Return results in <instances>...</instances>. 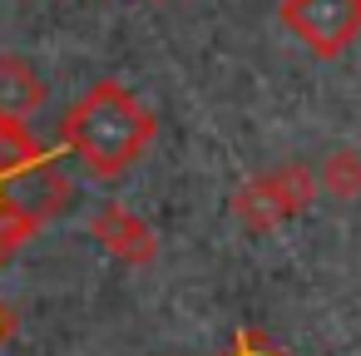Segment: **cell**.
Wrapping results in <instances>:
<instances>
[{
	"instance_id": "cell-7",
	"label": "cell",
	"mask_w": 361,
	"mask_h": 356,
	"mask_svg": "<svg viewBox=\"0 0 361 356\" xmlns=\"http://www.w3.org/2000/svg\"><path fill=\"white\" fill-rule=\"evenodd\" d=\"M11 331H16V312H11L6 302H0V341H6Z\"/></svg>"
},
{
	"instance_id": "cell-1",
	"label": "cell",
	"mask_w": 361,
	"mask_h": 356,
	"mask_svg": "<svg viewBox=\"0 0 361 356\" xmlns=\"http://www.w3.org/2000/svg\"><path fill=\"white\" fill-rule=\"evenodd\" d=\"M75 193L65 154L45 149L25 119L0 114V262H11L16 247L50 218L65 208V198Z\"/></svg>"
},
{
	"instance_id": "cell-5",
	"label": "cell",
	"mask_w": 361,
	"mask_h": 356,
	"mask_svg": "<svg viewBox=\"0 0 361 356\" xmlns=\"http://www.w3.org/2000/svg\"><path fill=\"white\" fill-rule=\"evenodd\" d=\"M40 104H45V80H40L25 60L6 55V60H0V114L25 119V114H35Z\"/></svg>"
},
{
	"instance_id": "cell-2",
	"label": "cell",
	"mask_w": 361,
	"mask_h": 356,
	"mask_svg": "<svg viewBox=\"0 0 361 356\" xmlns=\"http://www.w3.org/2000/svg\"><path fill=\"white\" fill-rule=\"evenodd\" d=\"M149 139H154V114L119 80H94L60 119V149H70L99 178H119L144 154Z\"/></svg>"
},
{
	"instance_id": "cell-3",
	"label": "cell",
	"mask_w": 361,
	"mask_h": 356,
	"mask_svg": "<svg viewBox=\"0 0 361 356\" xmlns=\"http://www.w3.org/2000/svg\"><path fill=\"white\" fill-rule=\"evenodd\" d=\"M277 16L312 55H336L361 30V0H282Z\"/></svg>"
},
{
	"instance_id": "cell-6",
	"label": "cell",
	"mask_w": 361,
	"mask_h": 356,
	"mask_svg": "<svg viewBox=\"0 0 361 356\" xmlns=\"http://www.w3.org/2000/svg\"><path fill=\"white\" fill-rule=\"evenodd\" d=\"M228 356H282V351H272L257 331H238V341L228 346Z\"/></svg>"
},
{
	"instance_id": "cell-4",
	"label": "cell",
	"mask_w": 361,
	"mask_h": 356,
	"mask_svg": "<svg viewBox=\"0 0 361 356\" xmlns=\"http://www.w3.org/2000/svg\"><path fill=\"white\" fill-rule=\"evenodd\" d=\"M90 238H99L104 252L124 257V262H149L154 257V233L119 203H104L94 218H90Z\"/></svg>"
}]
</instances>
